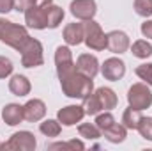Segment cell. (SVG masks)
<instances>
[{
  "mask_svg": "<svg viewBox=\"0 0 152 151\" xmlns=\"http://www.w3.org/2000/svg\"><path fill=\"white\" fill-rule=\"evenodd\" d=\"M60 80V87L62 93L67 98H75V100H83L88 94L94 93V78L85 76L83 73H80L78 70L71 71L69 75L58 78Z\"/></svg>",
  "mask_w": 152,
  "mask_h": 151,
  "instance_id": "obj_1",
  "label": "cell"
},
{
  "mask_svg": "<svg viewBox=\"0 0 152 151\" xmlns=\"http://www.w3.org/2000/svg\"><path fill=\"white\" fill-rule=\"evenodd\" d=\"M30 34L27 30V27L18 25L11 20L0 18V43H5L7 46L14 48L16 52H21L23 46L28 43Z\"/></svg>",
  "mask_w": 152,
  "mask_h": 151,
  "instance_id": "obj_2",
  "label": "cell"
},
{
  "mask_svg": "<svg viewBox=\"0 0 152 151\" xmlns=\"http://www.w3.org/2000/svg\"><path fill=\"white\" fill-rule=\"evenodd\" d=\"M127 103L134 110H147L152 105V91L145 82L133 84L127 91Z\"/></svg>",
  "mask_w": 152,
  "mask_h": 151,
  "instance_id": "obj_3",
  "label": "cell"
},
{
  "mask_svg": "<svg viewBox=\"0 0 152 151\" xmlns=\"http://www.w3.org/2000/svg\"><path fill=\"white\" fill-rule=\"evenodd\" d=\"M85 27V38H83V43L87 44V48L94 50V52H103L106 46H108V38L106 34L103 32L101 25L94 20H87L83 23Z\"/></svg>",
  "mask_w": 152,
  "mask_h": 151,
  "instance_id": "obj_4",
  "label": "cell"
},
{
  "mask_svg": "<svg viewBox=\"0 0 152 151\" xmlns=\"http://www.w3.org/2000/svg\"><path fill=\"white\" fill-rule=\"evenodd\" d=\"M36 148H37V141H36L34 133L28 130L12 133L11 139L0 146V150L4 151H34Z\"/></svg>",
  "mask_w": 152,
  "mask_h": 151,
  "instance_id": "obj_5",
  "label": "cell"
},
{
  "mask_svg": "<svg viewBox=\"0 0 152 151\" xmlns=\"http://www.w3.org/2000/svg\"><path fill=\"white\" fill-rule=\"evenodd\" d=\"M42 44L39 39L30 38L28 43L23 46V50L20 52L21 53V66L25 68H37V66H42L44 62V53H42Z\"/></svg>",
  "mask_w": 152,
  "mask_h": 151,
  "instance_id": "obj_6",
  "label": "cell"
},
{
  "mask_svg": "<svg viewBox=\"0 0 152 151\" xmlns=\"http://www.w3.org/2000/svg\"><path fill=\"white\" fill-rule=\"evenodd\" d=\"M55 66H57V75L58 78L69 75L76 70V62L73 61V52L69 46H57L55 50Z\"/></svg>",
  "mask_w": 152,
  "mask_h": 151,
  "instance_id": "obj_7",
  "label": "cell"
},
{
  "mask_svg": "<svg viewBox=\"0 0 152 151\" xmlns=\"http://www.w3.org/2000/svg\"><path fill=\"white\" fill-rule=\"evenodd\" d=\"M25 23L28 29H48V5H32L25 11Z\"/></svg>",
  "mask_w": 152,
  "mask_h": 151,
  "instance_id": "obj_8",
  "label": "cell"
},
{
  "mask_svg": "<svg viewBox=\"0 0 152 151\" xmlns=\"http://www.w3.org/2000/svg\"><path fill=\"white\" fill-rule=\"evenodd\" d=\"M69 9H71V14L78 20H81V21L94 20V16L97 13L96 0H73Z\"/></svg>",
  "mask_w": 152,
  "mask_h": 151,
  "instance_id": "obj_9",
  "label": "cell"
},
{
  "mask_svg": "<svg viewBox=\"0 0 152 151\" xmlns=\"http://www.w3.org/2000/svg\"><path fill=\"white\" fill-rule=\"evenodd\" d=\"M101 73L106 80L117 82V80L124 78V75H126V62L122 59H118V57H110V59H106L103 62Z\"/></svg>",
  "mask_w": 152,
  "mask_h": 151,
  "instance_id": "obj_10",
  "label": "cell"
},
{
  "mask_svg": "<svg viewBox=\"0 0 152 151\" xmlns=\"http://www.w3.org/2000/svg\"><path fill=\"white\" fill-rule=\"evenodd\" d=\"M106 38H108V50L112 52V53H126L127 50H129V46H131V41H129V36L124 32V30H112V32H108L106 34Z\"/></svg>",
  "mask_w": 152,
  "mask_h": 151,
  "instance_id": "obj_11",
  "label": "cell"
},
{
  "mask_svg": "<svg viewBox=\"0 0 152 151\" xmlns=\"http://www.w3.org/2000/svg\"><path fill=\"white\" fill-rule=\"evenodd\" d=\"M83 115H85V110L81 105H67L57 112V119L64 126H75L76 123L83 119Z\"/></svg>",
  "mask_w": 152,
  "mask_h": 151,
  "instance_id": "obj_12",
  "label": "cell"
},
{
  "mask_svg": "<svg viewBox=\"0 0 152 151\" xmlns=\"http://www.w3.org/2000/svg\"><path fill=\"white\" fill-rule=\"evenodd\" d=\"M76 70L80 73H83L85 76L96 78V75L99 73V61L92 53H81L76 59Z\"/></svg>",
  "mask_w": 152,
  "mask_h": 151,
  "instance_id": "obj_13",
  "label": "cell"
},
{
  "mask_svg": "<svg viewBox=\"0 0 152 151\" xmlns=\"http://www.w3.org/2000/svg\"><path fill=\"white\" fill-rule=\"evenodd\" d=\"M23 115H25V119L30 121V123L41 121V119L46 115V105H44V101H42V100H37V98L28 100V101L23 105Z\"/></svg>",
  "mask_w": 152,
  "mask_h": 151,
  "instance_id": "obj_14",
  "label": "cell"
},
{
  "mask_svg": "<svg viewBox=\"0 0 152 151\" xmlns=\"http://www.w3.org/2000/svg\"><path fill=\"white\" fill-rule=\"evenodd\" d=\"M85 38V27L83 23H67L64 27V41L69 44V46H78L83 43Z\"/></svg>",
  "mask_w": 152,
  "mask_h": 151,
  "instance_id": "obj_15",
  "label": "cell"
},
{
  "mask_svg": "<svg viewBox=\"0 0 152 151\" xmlns=\"http://www.w3.org/2000/svg\"><path fill=\"white\" fill-rule=\"evenodd\" d=\"M2 119L7 126H16L20 124L25 115H23V107L18 105V103H7L4 109H2Z\"/></svg>",
  "mask_w": 152,
  "mask_h": 151,
  "instance_id": "obj_16",
  "label": "cell"
},
{
  "mask_svg": "<svg viewBox=\"0 0 152 151\" xmlns=\"http://www.w3.org/2000/svg\"><path fill=\"white\" fill-rule=\"evenodd\" d=\"M32 85H30V80L25 75H12L9 80V91L14 94V96H27L30 93Z\"/></svg>",
  "mask_w": 152,
  "mask_h": 151,
  "instance_id": "obj_17",
  "label": "cell"
},
{
  "mask_svg": "<svg viewBox=\"0 0 152 151\" xmlns=\"http://www.w3.org/2000/svg\"><path fill=\"white\" fill-rule=\"evenodd\" d=\"M96 96H97L103 110H112V109H115L118 105V98H117L115 91L110 89V87H99L96 91Z\"/></svg>",
  "mask_w": 152,
  "mask_h": 151,
  "instance_id": "obj_18",
  "label": "cell"
},
{
  "mask_svg": "<svg viewBox=\"0 0 152 151\" xmlns=\"http://www.w3.org/2000/svg\"><path fill=\"white\" fill-rule=\"evenodd\" d=\"M103 137H104L108 142H112V144H120V142H124L126 137H127V128H126L124 124L113 123L110 128H106V130L103 132Z\"/></svg>",
  "mask_w": 152,
  "mask_h": 151,
  "instance_id": "obj_19",
  "label": "cell"
},
{
  "mask_svg": "<svg viewBox=\"0 0 152 151\" xmlns=\"http://www.w3.org/2000/svg\"><path fill=\"white\" fill-rule=\"evenodd\" d=\"M39 132L46 137H58L62 132V124L58 123V119H46L39 124Z\"/></svg>",
  "mask_w": 152,
  "mask_h": 151,
  "instance_id": "obj_20",
  "label": "cell"
},
{
  "mask_svg": "<svg viewBox=\"0 0 152 151\" xmlns=\"http://www.w3.org/2000/svg\"><path fill=\"white\" fill-rule=\"evenodd\" d=\"M131 53L138 59H149L152 55V44L147 39H138L131 46Z\"/></svg>",
  "mask_w": 152,
  "mask_h": 151,
  "instance_id": "obj_21",
  "label": "cell"
},
{
  "mask_svg": "<svg viewBox=\"0 0 152 151\" xmlns=\"http://www.w3.org/2000/svg\"><path fill=\"white\" fill-rule=\"evenodd\" d=\"M64 9L55 5V4H50L48 5V29H57L62 20H64Z\"/></svg>",
  "mask_w": 152,
  "mask_h": 151,
  "instance_id": "obj_22",
  "label": "cell"
},
{
  "mask_svg": "<svg viewBox=\"0 0 152 151\" xmlns=\"http://www.w3.org/2000/svg\"><path fill=\"white\" fill-rule=\"evenodd\" d=\"M140 119H142V114H140V110H134L133 107L126 109V110H124V114H122V124H124L127 130H136V128H138Z\"/></svg>",
  "mask_w": 152,
  "mask_h": 151,
  "instance_id": "obj_23",
  "label": "cell"
},
{
  "mask_svg": "<svg viewBox=\"0 0 152 151\" xmlns=\"http://www.w3.org/2000/svg\"><path fill=\"white\" fill-rule=\"evenodd\" d=\"M78 133H80V137L88 139V141H97L103 135L101 130L96 126V123H81L78 126Z\"/></svg>",
  "mask_w": 152,
  "mask_h": 151,
  "instance_id": "obj_24",
  "label": "cell"
},
{
  "mask_svg": "<svg viewBox=\"0 0 152 151\" xmlns=\"http://www.w3.org/2000/svg\"><path fill=\"white\" fill-rule=\"evenodd\" d=\"M81 107H83L85 114H88V115H97V114L103 110L101 109V103H99V100L96 96V93H92L87 98H83V105Z\"/></svg>",
  "mask_w": 152,
  "mask_h": 151,
  "instance_id": "obj_25",
  "label": "cell"
},
{
  "mask_svg": "<svg viewBox=\"0 0 152 151\" xmlns=\"http://www.w3.org/2000/svg\"><path fill=\"white\" fill-rule=\"evenodd\" d=\"M94 123H96V126H97V128L101 130V133H103L106 128H110L115 123V117L110 110H104L103 114H97V115H96V121H94Z\"/></svg>",
  "mask_w": 152,
  "mask_h": 151,
  "instance_id": "obj_26",
  "label": "cell"
},
{
  "mask_svg": "<svg viewBox=\"0 0 152 151\" xmlns=\"http://www.w3.org/2000/svg\"><path fill=\"white\" fill-rule=\"evenodd\" d=\"M53 0H14V9L18 13H25L32 5H50Z\"/></svg>",
  "mask_w": 152,
  "mask_h": 151,
  "instance_id": "obj_27",
  "label": "cell"
},
{
  "mask_svg": "<svg viewBox=\"0 0 152 151\" xmlns=\"http://www.w3.org/2000/svg\"><path fill=\"white\" fill-rule=\"evenodd\" d=\"M134 73H136V76H138L140 80H143L149 87L152 85V62H143V64H140V66L134 70Z\"/></svg>",
  "mask_w": 152,
  "mask_h": 151,
  "instance_id": "obj_28",
  "label": "cell"
},
{
  "mask_svg": "<svg viewBox=\"0 0 152 151\" xmlns=\"http://www.w3.org/2000/svg\"><path fill=\"white\" fill-rule=\"evenodd\" d=\"M136 130L140 132V135H142L145 141H152V117H143V115H142V119H140Z\"/></svg>",
  "mask_w": 152,
  "mask_h": 151,
  "instance_id": "obj_29",
  "label": "cell"
},
{
  "mask_svg": "<svg viewBox=\"0 0 152 151\" xmlns=\"http://www.w3.org/2000/svg\"><path fill=\"white\" fill-rule=\"evenodd\" d=\"M133 5L138 16H143V18L152 16V0H134Z\"/></svg>",
  "mask_w": 152,
  "mask_h": 151,
  "instance_id": "obj_30",
  "label": "cell"
},
{
  "mask_svg": "<svg viewBox=\"0 0 152 151\" xmlns=\"http://www.w3.org/2000/svg\"><path fill=\"white\" fill-rule=\"evenodd\" d=\"M12 71H14V66H12L11 59H7V57L0 55V80H2V78L11 76V75H12Z\"/></svg>",
  "mask_w": 152,
  "mask_h": 151,
  "instance_id": "obj_31",
  "label": "cell"
},
{
  "mask_svg": "<svg viewBox=\"0 0 152 151\" xmlns=\"http://www.w3.org/2000/svg\"><path fill=\"white\" fill-rule=\"evenodd\" d=\"M140 30H142V36H143V38L152 39V20L143 21V23H142V27H140Z\"/></svg>",
  "mask_w": 152,
  "mask_h": 151,
  "instance_id": "obj_32",
  "label": "cell"
},
{
  "mask_svg": "<svg viewBox=\"0 0 152 151\" xmlns=\"http://www.w3.org/2000/svg\"><path fill=\"white\" fill-rule=\"evenodd\" d=\"M14 9V0H0V13L7 14Z\"/></svg>",
  "mask_w": 152,
  "mask_h": 151,
  "instance_id": "obj_33",
  "label": "cell"
},
{
  "mask_svg": "<svg viewBox=\"0 0 152 151\" xmlns=\"http://www.w3.org/2000/svg\"><path fill=\"white\" fill-rule=\"evenodd\" d=\"M0 146H2V144H0Z\"/></svg>",
  "mask_w": 152,
  "mask_h": 151,
  "instance_id": "obj_34",
  "label": "cell"
}]
</instances>
